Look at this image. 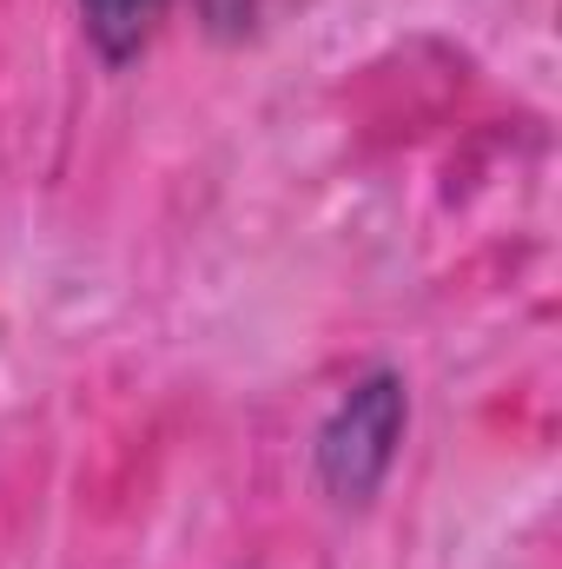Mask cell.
Listing matches in <instances>:
<instances>
[{"label": "cell", "mask_w": 562, "mask_h": 569, "mask_svg": "<svg viewBox=\"0 0 562 569\" xmlns=\"http://www.w3.org/2000/svg\"><path fill=\"white\" fill-rule=\"evenodd\" d=\"M159 7H165V0H80L87 33H93V47H100L107 60H133V53H140L145 33H152V20H159Z\"/></svg>", "instance_id": "7a4b0ae2"}, {"label": "cell", "mask_w": 562, "mask_h": 569, "mask_svg": "<svg viewBox=\"0 0 562 569\" xmlns=\"http://www.w3.org/2000/svg\"><path fill=\"white\" fill-rule=\"evenodd\" d=\"M398 437H404V385L391 371H378L318 430V477H324V490L338 503H364L384 483V470L398 457Z\"/></svg>", "instance_id": "6da1fadb"}]
</instances>
